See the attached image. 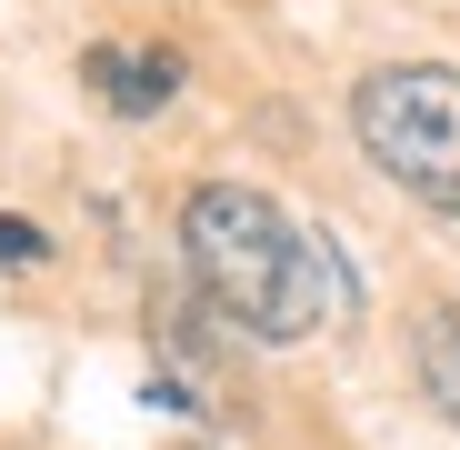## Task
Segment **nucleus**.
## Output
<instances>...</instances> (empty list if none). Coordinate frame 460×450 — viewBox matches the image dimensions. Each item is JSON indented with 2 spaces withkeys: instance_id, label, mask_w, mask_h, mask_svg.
<instances>
[{
  "instance_id": "obj_1",
  "label": "nucleus",
  "mask_w": 460,
  "mask_h": 450,
  "mask_svg": "<svg viewBox=\"0 0 460 450\" xmlns=\"http://www.w3.org/2000/svg\"><path fill=\"white\" fill-rule=\"evenodd\" d=\"M181 260L200 280V311H220L251 340H311L350 290V260L251 181H200L181 200Z\"/></svg>"
},
{
  "instance_id": "obj_2",
  "label": "nucleus",
  "mask_w": 460,
  "mask_h": 450,
  "mask_svg": "<svg viewBox=\"0 0 460 450\" xmlns=\"http://www.w3.org/2000/svg\"><path fill=\"white\" fill-rule=\"evenodd\" d=\"M350 130L380 181H401L420 210L460 220V70L440 60H391L350 91Z\"/></svg>"
},
{
  "instance_id": "obj_3",
  "label": "nucleus",
  "mask_w": 460,
  "mask_h": 450,
  "mask_svg": "<svg viewBox=\"0 0 460 450\" xmlns=\"http://www.w3.org/2000/svg\"><path fill=\"white\" fill-rule=\"evenodd\" d=\"M91 91H101V110L150 120V110L181 91V50H120V40H101L91 50Z\"/></svg>"
},
{
  "instance_id": "obj_4",
  "label": "nucleus",
  "mask_w": 460,
  "mask_h": 450,
  "mask_svg": "<svg viewBox=\"0 0 460 450\" xmlns=\"http://www.w3.org/2000/svg\"><path fill=\"white\" fill-rule=\"evenodd\" d=\"M411 370H420V401L460 430V311H420L411 321Z\"/></svg>"
},
{
  "instance_id": "obj_5",
  "label": "nucleus",
  "mask_w": 460,
  "mask_h": 450,
  "mask_svg": "<svg viewBox=\"0 0 460 450\" xmlns=\"http://www.w3.org/2000/svg\"><path fill=\"white\" fill-rule=\"evenodd\" d=\"M40 251H50V241L31 231V220H0V260H40Z\"/></svg>"
},
{
  "instance_id": "obj_6",
  "label": "nucleus",
  "mask_w": 460,
  "mask_h": 450,
  "mask_svg": "<svg viewBox=\"0 0 460 450\" xmlns=\"http://www.w3.org/2000/svg\"><path fill=\"white\" fill-rule=\"evenodd\" d=\"M181 450H200V440H181Z\"/></svg>"
}]
</instances>
